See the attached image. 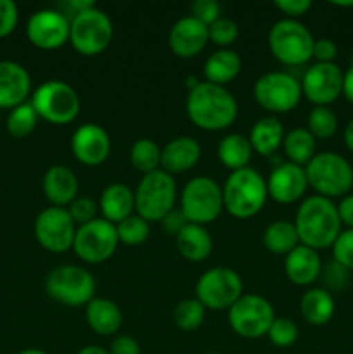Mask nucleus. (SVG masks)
Here are the masks:
<instances>
[{
	"instance_id": "a211bd4d",
	"label": "nucleus",
	"mask_w": 353,
	"mask_h": 354,
	"mask_svg": "<svg viewBox=\"0 0 353 354\" xmlns=\"http://www.w3.org/2000/svg\"><path fill=\"white\" fill-rule=\"evenodd\" d=\"M71 152L85 166H99L109 158V133L97 123H85L71 137Z\"/></svg>"
},
{
	"instance_id": "7ed1b4c3",
	"label": "nucleus",
	"mask_w": 353,
	"mask_h": 354,
	"mask_svg": "<svg viewBox=\"0 0 353 354\" xmlns=\"http://www.w3.org/2000/svg\"><path fill=\"white\" fill-rule=\"evenodd\" d=\"M224 209L230 216L248 220L256 216L269 199L266 180L253 168L230 171L221 187Z\"/></svg>"
},
{
	"instance_id": "cd10ccee",
	"label": "nucleus",
	"mask_w": 353,
	"mask_h": 354,
	"mask_svg": "<svg viewBox=\"0 0 353 354\" xmlns=\"http://www.w3.org/2000/svg\"><path fill=\"white\" fill-rule=\"evenodd\" d=\"M241 68L242 61L237 52L230 50V48H218L206 59L203 73L208 83L225 86L232 80L237 78Z\"/></svg>"
},
{
	"instance_id": "423d86ee",
	"label": "nucleus",
	"mask_w": 353,
	"mask_h": 354,
	"mask_svg": "<svg viewBox=\"0 0 353 354\" xmlns=\"http://www.w3.org/2000/svg\"><path fill=\"white\" fill-rule=\"evenodd\" d=\"M30 102L38 118L59 127L75 121L82 109L78 92L61 80H48L42 83L33 92Z\"/></svg>"
},
{
	"instance_id": "5701e85b",
	"label": "nucleus",
	"mask_w": 353,
	"mask_h": 354,
	"mask_svg": "<svg viewBox=\"0 0 353 354\" xmlns=\"http://www.w3.org/2000/svg\"><path fill=\"white\" fill-rule=\"evenodd\" d=\"M201 159V145L196 138L176 137L161 149V169L170 175H179L192 169Z\"/></svg>"
},
{
	"instance_id": "c85d7f7f",
	"label": "nucleus",
	"mask_w": 353,
	"mask_h": 354,
	"mask_svg": "<svg viewBox=\"0 0 353 354\" xmlns=\"http://www.w3.org/2000/svg\"><path fill=\"white\" fill-rule=\"evenodd\" d=\"M334 297L329 290L322 289V287H315V289L307 290V292L301 296L300 301V311L301 317L305 318V322L315 327H320V325L329 324L334 317Z\"/></svg>"
},
{
	"instance_id": "09e8293b",
	"label": "nucleus",
	"mask_w": 353,
	"mask_h": 354,
	"mask_svg": "<svg viewBox=\"0 0 353 354\" xmlns=\"http://www.w3.org/2000/svg\"><path fill=\"white\" fill-rule=\"evenodd\" d=\"M338 55V45L331 38H318L314 44V57L317 62H334Z\"/></svg>"
},
{
	"instance_id": "58836bf2",
	"label": "nucleus",
	"mask_w": 353,
	"mask_h": 354,
	"mask_svg": "<svg viewBox=\"0 0 353 354\" xmlns=\"http://www.w3.org/2000/svg\"><path fill=\"white\" fill-rule=\"evenodd\" d=\"M298 335H300L298 325L291 318L275 317V320L270 325L266 337L277 348H291L298 341Z\"/></svg>"
},
{
	"instance_id": "603ef678",
	"label": "nucleus",
	"mask_w": 353,
	"mask_h": 354,
	"mask_svg": "<svg viewBox=\"0 0 353 354\" xmlns=\"http://www.w3.org/2000/svg\"><path fill=\"white\" fill-rule=\"evenodd\" d=\"M343 95L353 104V64L346 69V73H343Z\"/></svg>"
},
{
	"instance_id": "bb28decb",
	"label": "nucleus",
	"mask_w": 353,
	"mask_h": 354,
	"mask_svg": "<svg viewBox=\"0 0 353 354\" xmlns=\"http://www.w3.org/2000/svg\"><path fill=\"white\" fill-rule=\"evenodd\" d=\"M175 242L180 256L192 263L204 261L213 251V239L203 225L189 223L176 235Z\"/></svg>"
},
{
	"instance_id": "2eb2a0df",
	"label": "nucleus",
	"mask_w": 353,
	"mask_h": 354,
	"mask_svg": "<svg viewBox=\"0 0 353 354\" xmlns=\"http://www.w3.org/2000/svg\"><path fill=\"white\" fill-rule=\"evenodd\" d=\"M76 228L78 227L71 220L68 209L55 206L40 211L33 225L38 244L54 254H62L68 249H73Z\"/></svg>"
},
{
	"instance_id": "ea45409f",
	"label": "nucleus",
	"mask_w": 353,
	"mask_h": 354,
	"mask_svg": "<svg viewBox=\"0 0 353 354\" xmlns=\"http://www.w3.org/2000/svg\"><path fill=\"white\" fill-rule=\"evenodd\" d=\"M239 37V28L228 17H220L213 24L208 26V38L211 44L218 45L221 48H227L228 45L234 44Z\"/></svg>"
},
{
	"instance_id": "0eeeda50",
	"label": "nucleus",
	"mask_w": 353,
	"mask_h": 354,
	"mask_svg": "<svg viewBox=\"0 0 353 354\" xmlns=\"http://www.w3.org/2000/svg\"><path fill=\"white\" fill-rule=\"evenodd\" d=\"M176 183L170 173L158 169L142 176L135 190V211L145 221H161L175 209Z\"/></svg>"
},
{
	"instance_id": "a18cd8bd",
	"label": "nucleus",
	"mask_w": 353,
	"mask_h": 354,
	"mask_svg": "<svg viewBox=\"0 0 353 354\" xmlns=\"http://www.w3.org/2000/svg\"><path fill=\"white\" fill-rule=\"evenodd\" d=\"M19 21V10L12 0H0V38L12 33Z\"/></svg>"
},
{
	"instance_id": "aec40b11",
	"label": "nucleus",
	"mask_w": 353,
	"mask_h": 354,
	"mask_svg": "<svg viewBox=\"0 0 353 354\" xmlns=\"http://www.w3.org/2000/svg\"><path fill=\"white\" fill-rule=\"evenodd\" d=\"M208 26L194 16H183L172 26L168 35L170 48L182 59L199 55L208 45Z\"/></svg>"
},
{
	"instance_id": "c9c22d12",
	"label": "nucleus",
	"mask_w": 353,
	"mask_h": 354,
	"mask_svg": "<svg viewBox=\"0 0 353 354\" xmlns=\"http://www.w3.org/2000/svg\"><path fill=\"white\" fill-rule=\"evenodd\" d=\"M338 116L329 106H315L308 114V128L311 135L322 140H327L338 131Z\"/></svg>"
},
{
	"instance_id": "dca6fc26",
	"label": "nucleus",
	"mask_w": 353,
	"mask_h": 354,
	"mask_svg": "<svg viewBox=\"0 0 353 354\" xmlns=\"http://www.w3.org/2000/svg\"><path fill=\"white\" fill-rule=\"evenodd\" d=\"M301 92L315 106H329L343 93V71L336 62H315L301 78Z\"/></svg>"
},
{
	"instance_id": "4468645a",
	"label": "nucleus",
	"mask_w": 353,
	"mask_h": 354,
	"mask_svg": "<svg viewBox=\"0 0 353 354\" xmlns=\"http://www.w3.org/2000/svg\"><path fill=\"white\" fill-rule=\"evenodd\" d=\"M118 234L116 225L109 223L104 218H96L90 223L82 225L76 228L73 251L82 261L99 265L107 261L116 252Z\"/></svg>"
},
{
	"instance_id": "39448f33",
	"label": "nucleus",
	"mask_w": 353,
	"mask_h": 354,
	"mask_svg": "<svg viewBox=\"0 0 353 354\" xmlns=\"http://www.w3.org/2000/svg\"><path fill=\"white\" fill-rule=\"evenodd\" d=\"M315 38L298 19H280L270 28L269 48L286 66H301L314 57Z\"/></svg>"
},
{
	"instance_id": "1a4fd4ad",
	"label": "nucleus",
	"mask_w": 353,
	"mask_h": 354,
	"mask_svg": "<svg viewBox=\"0 0 353 354\" xmlns=\"http://www.w3.org/2000/svg\"><path fill=\"white\" fill-rule=\"evenodd\" d=\"M45 290L64 306H87L96 297V279L82 266H57L45 279Z\"/></svg>"
},
{
	"instance_id": "b1692460",
	"label": "nucleus",
	"mask_w": 353,
	"mask_h": 354,
	"mask_svg": "<svg viewBox=\"0 0 353 354\" xmlns=\"http://www.w3.org/2000/svg\"><path fill=\"white\" fill-rule=\"evenodd\" d=\"M322 261L315 249L300 244L286 256L284 272L294 286H311L320 277Z\"/></svg>"
},
{
	"instance_id": "37998d69",
	"label": "nucleus",
	"mask_w": 353,
	"mask_h": 354,
	"mask_svg": "<svg viewBox=\"0 0 353 354\" xmlns=\"http://www.w3.org/2000/svg\"><path fill=\"white\" fill-rule=\"evenodd\" d=\"M332 259L346 270H353V228L341 232L332 244Z\"/></svg>"
},
{
	"instance_id": "f257e3e1",
	"label": "nucleus",
	"mask_w": 353,
	"mask_h": 354,
	"mask_svg": "<svg viewBox=\"0 0 353 354\" xmlns=\"http://www.w3.org/2000/svg\"><path fill=\"white\" fill-rule=\"evenodd\" d=\"M187 116L197 128L206 131L225 130L235 121L237 100L225 86L199 82L189 90L185 102Z\"/></svg>"
},
{
	"instance_id": "473e14b6",
	"label": "nucleus",
	"mask_w": 353,
	"mask_h": 354,
	"mask_svg": "<svg viewBox=\"0 0 353 354\" xmlns=\"http://www.w3.org/2000/svg\"><path fill=\"white\" fill-rule=\"evenodd\" d=\"M263 245L272 254L287 256L300 245V237L294 223L286 220H277L270 223L263 232Z\"/></svg>"
},
{
	"instance_id": "c756f323",
	"label": "nucleus",
	"mask_w": 353,
	"mask_h": 354,
	"mask_svg": "<svg viewBox=\"0 0 353 354\" xmlns=\"http://www.w3.org/2000/svg\"><path fill=\"white\" fill-rule=\"evenodd\" d=\"M284 135L286 131L282 123L275 116H265L253 124L248 138L253 151L262 156H272L282 145Z\"/></svg>"
},
{
	"instance_id": "79ce46f5",
	"label": "nucleus",
	"mask_w": 353,
	"mask_h": 354,
	"mask_svg": "<svg viewBox=\"0 0 353 354\" xmlns=\"http://www.w3.org/2000/svg\"><path fill=\"white\" fill-rule=\"evenodd\" d=\"M68 213L71 216V220L75 221V225L82 227V225L90 223L92 220L97 218V211H99V204L93 199L85 196H78L68 207Z\"/></svg>"
},
{
	"instance_id": "a19ab883",
	"label": "nucleus",
	"mask_w": 353,
	"mask_h": 354,
	"mask_svg": "<svg viewBox=\"0 0 353 354\" xmlns=\"http://www.w3.org/2000/svg\"><path fill=\"white\" fill-rule=\"evenodd\" d=\"M318 279L322 280L324 287L322 289L329 290V292H339L346 287L350 280V270H346L345 266L339 265L338 261H329L327 265L322 266L320 277Z\"/></svg>"
},
{
	"instance_id": "7c9ffc66",
	"label": "nucleus",
	"mask_w": 353,
	"mask_h": 354,
	"mask_svg": "<svg viewBox=\"0 0 353 354\" xmlns=\"http://www.w3.org/2000/svg\"><path fill=\"white\" fill-rule=\"evenodd\" d=\"M217 151L220 162L230 171L248 168V162L251 161V156L255 152L249 138L242 133H230L221 138Z\"/></svg>"
},
{
	"instance_id": "20e7f679",
	"label": "nucleus",
	"mask_w": 353,
	"mask_h": 354,
	"mask_svg": "<svg viewBox=\"0 0 353 354\" xmlns=\"http://www.w3.org/2000/svg\"><path fill=\"white\" fill-rule=\"evenodd\" d=\"M305 173L308 187L327 199L348 196L353 187L352 165L338 152H317L305 166Z\"/></svg>"
},
{
	"instance_id": "864d4df0",
	"label": "nucleus",
	"mask_w": 353,
	"mask_h": 354,
	"mask_svg": "<svg viewBox=\"0 0 353 354\" xmlns=\"http://www.w3.org/2000/svg\"><path fill=\"white\" fill-rule=\"evenodd\" d=\"M343 138H345V145L348 147V151L353 152V120L350 121L348 124H346L345 135H343Z\"/></svg>"
},
{
	"instance_id": "e433bc0d",
	"label": "nucleus",
	"mask_w": 353,
	"mask_h": 354,
	"mask_svg": "<svg viewBox=\"0 0 353 354\" xmlns=\"http://www.w3.org/2000/svg\"><path fill=\"white\" fill-rule=\"evenodd\" d=\"M206 308L194 297V299H183L176 304L173 311L175 325L183 332H194L203 325Z\"/></svg>"
},
{
	"instance_id": "3c124183",
	"label": "nucleus",
	"mask_w": 353,
	"mask_h": 354,
	"mask_svg": "<svg viewBox=\"0 0 353 354\" xmlns=\"http://www.w3.org/2000/svg\"><path fill=\"white\" fill-rule=\"evenodd\" d=\"M338 214L341 225H346L348 228H353V194H348L338 204Z\"/></svg>"
},
{
	"instance_id": "4d7b16f0",
	"label": "nucleus",
	"mask_w": 353,
	"mask_h": 354,
	"mask_svg": "<svg viewBox=\"0 0 353 354\" xmlns=\"http://www.w3.org/2000/svg\"><path fill=\"white\" fill-rule=\"evenodd\" d=\"M332 3L339 7H353V2H332Z\"/></svg>"
},
{
	"instance_id": "6e6d98bb",
	"label": "nucleus",
	"mask_w": 353,
	"mask_h": 354,
	"mask_svg": "<svg viewBox=\"0 0 353 354\" xmlns=\"http://www.w3.org/2000/svg\"><path fill=\"white\" fill-rule=\"evenodd\" d=\"M17 354H47L45 351H40V349H23Z\"/></svg>"
},
{
	"instance_id": "9b49d317",
	"label": "nucleus",
	"mask_w": 353,
	"mask_h": 354,
	"mask_svg": "<svg viewBox=\"0 0 353 354\" xmlns=\"http://www.w3.org/2000/svg\"><path fill=\"white\" fill-rule=\"evenodd\" d=\"M301 83L293 75L284 71H270L260 76L253 86L256 104L272 114L289 113L300 104Z\"/></svg>"
},
{
	"instance_id": "13d9d810",
	"label": "nucleus",
	"mask_w": 353,
	"mask_h": 354,
	"mask_svg": "<svg viewBox=\"0 0 353 354\" xmlns=\"http://www.w3.org/2000/svg\"><path fill=\"white\" fill-rule=\"evenodd\" d=\"M203 354H221V353H203Z\"/></svg>"
},
{
	"instance_id": "4be33fe9",
	"label": "nucleus",
	"mask_w": 353,
	"mask_h": 354,
	"mask_svg": "<svg viewBox=\"0 0 353 354\" xmlns=\"http://www.w3.org/2000/svg\"><path fill=\"white\" fill-rule=\"evenodd\" d=\"M42 189L52 206L66 207L78 197L80 183L71 168L64 165H54L45 171Z\"/></svg>"
},
{
	"instance_id": "f8f14e48",
	"label": "nucleus",
	"mask_w": 353,
	"mask_h": 354,
	"mask_svg": "<svg viewBox=\"0 0 353 354\" xmlns=\"http://www.w3.org/2000/svg\"><path fill=\"white\" fill-rule=\"evenodd\" d=\"M273 320V306L260 294H242L228 310L232 330L244 339L265 337Z\"/></svg>"
},
{
	"instance_id": "8fccbe9b",
	"label": "nucleus",
	"mask_w": 353,
	"mask_h": 354,
	"mask_svg": "<svg viewBox=\"0 0 353 354\" xmlns=\"http://www.w3.org/2000/svg\"><path fill=\"white\" fill-rule=\"evenodd\" d=\"M107 351L109 354H141V346L130 335H116Z\"/></svg>"
},
{
	"instance_id": "9d476101",
	"label": "nucleus",
	"mask_w": 353,
	"mask_h": 354,
	"mask_svg": "<svg viewBox=\"0 0 353 354\" xmlns=\"http://www.w3.org/2000/svg\"><path fill=\"white\" fill-rule=\"evenodd\" d=\"M180 209L189 223H211L224 211L221 187L210 176H194L180 194Z\"/></svg>"
},
{
	"instance_id": "ddd939ff",
	"label": "nucleus",
	"mask_w": 353,
	"mask_h": 354,
	"mask_svg": "<svg viewBox=\"0 0 353 354\" xmlns=\"http://www.w3.org/2000/svg\"><path fill=\"white\" fill-rule=\"evenodd\" d=\"M242 296V280L237 272L225 266L210 268L196 283V299L206 310H230Z\"/></svg>"
},
{
	"instance_id": "6e6552de",
	"label": "nucleus",
	"mask_w": 353,
	"mask_h": 354,
	"mask_svg": "<svg viewBox=\"0 0 353 354\" xmlns=\"http://www.w3.org/2000/svg\"><path fill=\"white\" fill-rule=\"evenodd\" d=\"M113 40V21L96 6L75 14L69 19V44L78 54L97 55Z\"/></svg>"
},
{
	"instance_id": "4c0bfd02",
	"label": "nucleus",
	"mask_w": 353,
	"mask_h": 354,
	"mask_svg": "<svg viewBox=\"0 0 353 354\" xmlns=\"http://www.w3.org/2000/svg\"><path fill=\"white\" fill-rule=\"evenodd\" d=\"M116 234L118 241L123 242V244L141 245L149 239L151 228H149V221H145L138 214H132L116 225Z\"/></svg>"
},
{
	"instance_id": "bf43d9fd",
	"label": "nucleus",
	"mask_w": 353,
	"mask_h": 354,
	"mask_svg": "<svg viewBox=\"0 0 353 354\" xmlns=\"http://www.w3.org/2000/svg\"><path fill=\"white\" fill-rule=\"evenodd\" d=\"M352 64H353V55H352Z\"/></svg>"
},
{
	"instance_id": "412c9836",
	"label": "nucleus",
	"mask_w": 353,
	"mask_h": 354,
	"mask_svg": "<svg viewBox=\"0 0 353 354\" xmlns=\"http://www.w3.org/2000/svg\"><path fill=\"white\" fill-rule=\"evenodd\" d=\"M31 92V76L24 66L14 61H0V109H14L26 102Z\"/></svg>"
},
{
	"instance_id": "052dcab7",
	"label": "nucleus",
	"mask_w": 353,
	"mask_h": 354,
	"mask_svg": "<svg viewBox=\"0 0 353 354\" xmlns=\"http://www.w3.org/2000/svg\"><path fill=\"white\" fill-rule=\"evenodd\" d=\"M0 120H2V116H0Z\"/></svg>"
},
{
	"instance_id": "49530a36",
	"label": "nucleus",
	"mask_w": 353,
	"mask_h": 354,
	"mask_svg": "<svg viewBox=\"0 0 353 354\" xmlns=\"http://www.w3.org/2000/svg\"><path fill=\"white\" fill-rule=\"evenodd\" d=\"M275 7L282 14H286L287 19H296L305 16L311 9L310 0H275Z\"/></svg>"
},
{
	"instance_id": "f704fd0d",
	"label": "nucleus",
	"mask_w": 353,
	"mask_h": 354,
	"mask_svg": "<svg viewBox=\"0 0 353 354\" xmlns=\"http://www.w3.org/2000/svg\"><path fill=\"white\" fill-rule=\"evenodd\" d=\"M38 121V114L31 102H23L10 109L9 116L6 120V128L14 138H23L35 130Z\"/></svg>"
},
{
	"instance_id": "de8ad7c7",
	"label": "nucleus",
	"mask_w": 353,
	"mask_h": 354,
	"mask_svg": "<svg viewBox=\"0 0 353 354\" xmlns=\"http://www.w3.org/2000/svg\"><path fill=\"white\" fill-rule=\"evenodd\" d=\"M187 225H189V220H187L185 214L182 213V209H180V207L179 209H172L161 220V227L165 228L166 234L173 235V237H176V235H179L180 232L187 227Z\"/></svg>"
},
{
	"instance_id": "c03bdc74",
	"label": "nucleus",
	"mask_w": 353,
	"mask_h": 354,
	"mask_svg": "<svg viewBox=\"0 0 353 354\" xmlns=\"http://www.w3.org/2000/svg\"><path fill=\"white\" fill-rule=\"evenodd\" d=\"M190 10H192L190 16L199 19L201 23L206 24V26H210V24H213L215 21L221 17V7L217 0H196V2H192V6H190Z\"/></svg>"
},
{
	"instance_id": "72a5a7b5",
	"label": "nucleus",
	"mask_w": 353,
	"mask_h": 354,
	"mask_svg": "<svg viewBox=\"0 0 353 354\" xmlns=\"http://www.w3.org/2000/svg\"><path fill=\"white\" fill-rule=\"evenodd\" d=\"M130 162L144 175L158 171L161 169V149L151 138H138L130 149Z\"/></svg>"
},
{
	"instance_id": "f03ea898",
	"label": "nucleus",
	"mask_w": 353,
	"mask_h": 354,
	"mask_svg": "<svg viewBox=\"0 0 353 354\" xmlns=\"http://www.w3.org/2000/svg\"><path fill=\"white\" fill-rule=\"evenodd\" d=\"M294 227L300 237V244L315 251L332 248L338 235L341 234L338 206L331 199L317 194L307 197L298 207Z\"/></svg>"
},
{
	"instance_id": "393cba45",
	"label": "nucleus",
	"mask_w": 353,
	"mask_h": 354,
	"mask_svg": "<svg viewBox=\"0 0 353 354\" xmlns=\"http://www.w3.org/2000/svg\"><path fill=\"white\" fill-rule=\"evenodd\" d=\"M135 209V192L125 183H111L102 190L99 199V211L104 220L118 225L132 216Z\"/></svg>"
},
{
	"instance_id": "5fc2aeb1",
	"label": "nucleus",
	"mask_w": 353,
	"mask_h": 354,
	"mask_svg": "<svg viewBox=\"0 0 353 354\" xmlns=\"http://www.w3.org/2000/svg\"><path fill=\"white\" fill-rule=\"evenodd\" d=\"M76 354H109V351L100 348V346H85V348L80 349Z\"/></svg>"
},
{
	"instance_id": "2f4dec72",
	"label": "nucleus",
	"mask_w": 353,
	"mask_h": 354,
	"mask_svg": "<svg viewBox=\"0 0 353 354\" xmlns=\"http://www.w3.org/2000/svg\"><path fill=\"white\" fill-rule=\"evenodd\" d=\"M282 149L289 162L305 168L317 154V140L307 128H293L284 135Z\"/></svg>"
},
{
	"instance_id": "f3484780",
	"label": "nucleus",
	"mask_w": 353,
	"mask_h": 354,
	"mask_svg": "<svg viewBox=\"0 0 353 354\" xmlns=\"http://www.w3.org/2000/svg\"><path fill=\"white\" fill-rule=\"evenodd\" d=\"M26 37L42 50H55L69 41V17L57 9L37 10L28 19Z\"/></svg>"
},
{
	"instance_id": "6ab92c4d",
	"label": "nucleus",
	"mask_w": 353,
	"mask_h": 354,
	"mask_svg": "<svg viewBox=\"0 0 353 354\" xmlns=\"http://www.w3.org/2000/svg\"><path fill=\"white\" fill-rule=\"evenodd\" d=\"M307 187L308 180L303 166L289 161L279 162L266 178L269 197L279 204H293L300 201L307 192Z\"/></svg>"
},
{
	"instance_id": "a878e982",
	"label": "nucleus",
	"mask_w": 353,
	"mask_h": 354,
	"mask_svg": "<svg viewBox=\"0 0 353 354\" xmlns=\"http://www.w3.org/2000/svg\"><path fill=\"white\" fill-rule=\"evenodd\" d=\"M85 318L89 327L99 335L118 334L123 324V315L118 304L106 297H93L85 306Z\"/></svg>"
}]
</instances>
